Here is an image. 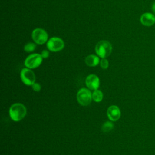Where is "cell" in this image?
<instances>
[{
  "mask_svg": "<svg viewBox=\"0 0 155 155\" xmlns=\"http://www.w3.org/2000/svg\"><path fill=\"white\" fill-rule=\"evenodd\" d=\"M41 54L42 58L46 59V58H47L49 56V52H48V51H47L46 50H44L42 51Z\"/></svg>",
  "mask_w": 155,
  "mask_h": 155,
  "instance_id": "e0dca14e",
  "label": "cell"
},
{
  "mask_svg": "<svg viewBox=\"0 0 155 155\" xmlns=\"http://www.w3.org/2000/svg\"><path fill=\"white\" fill-rule=\"evenodd\" d=\"M42 57L41 54L33 53L28 56L24 61V65L27 68L33 69L38 67L42 62Z\"/></svg>",
  "mask_w": 155,
  "mask_h": 155,
  "instance_id": "5b68a950",
  "label": "cell"
},
{
  "mask_svg": "<svg viewBox=\"0 0 155 155\" xmlns=\"http://www.w3.org/2000/svg\"><path fill=\"white\" fill-rule=\"evenodd\" d=\"M85 62L89 67H95L99 64L100 60L97 55L90 54L85 58Z\"/></svg>",
  "mask_w": 155,
  "mask_h": 155,
  "instance_id": "8fae6325",
  "label": "cell"
},
{
  "mask_svg": "<svg viewBox=\"0 0 155 155\" xmlns=\"http://www.w3.org/2000/svg\"><path fill=\"white\" fill-rule=\"evenodd\" d=\"M114 128L113 124L110 121L105 122L102 125V131L104 133H107L112 130Z\"/></svg>",
  "mask_w": 155,
  "mask_h": 155,
  "instance_id": "4fadbf2b",
  "label": "cell"
},
{
  "mask_svg": "<svg viewBox=\"0 0 155 155\" xmlns=\"http://www.w3.org/2000/svg\"><path fill=\"white\" fill-rule=\"evenodd\" d=\"M151 8H152V10H153V13L155 14V2H153V4H152Z\"/></svg>",
  "mask_w": 155,
  "mask_h": 155,
  "instance_id": "ac0fdd59",
  "label": "cell"
},
{
  "mask_svg": "<svg viewBox=\"0 0 155 155\" xmlns=\"http://www.w3.org/2000/svg\"><path fill=\"white\" fill-rule=\"evenodd\" d=\"M27 114V108L21 103H15L11 105L9 109V115L15 122L21 120Z\"/></svg>",
  "mask_w": 155,
  "mask_h": 155,
  "instance_id": "6da1fadb",
  "label": "cell"
},
{
  "mask_svg": "<svg viewBox=\"0 0 155 155\" xmlns=\"http://www.w3.org/2000/svg\"><path fill=\"white\" fill-rule=\"evenodd\" d=\"M65 46L64 41L58 37H52L47 42V47L48 50L57 52L62 50Z\"/></svg>",
  "mask_w": 155,
  "mask_h": 155,
  "instance_id": "8992f818",
  "label": "cell"
},
{
  "mask_svg": "<svg viewBox=\"0 0 155 155\" xmlns=\"http://www.w3.org/2000/svg\"><path fill=\"white\" fill-rule=\"evenodd\" d=\"M103 93L99 90H95L92 93V99L96 102H101L103 99Z\"/></svg>",
  "mask_w": 155,
  "mask_h": 155,
  "instance_id": "7c38bea8",
  "label": "cell"
},
{
  "mask_svg": "<svg viewBox=\"0 0 155 155\" xmlns=\"http://www.w3.org/2000/svg\"><path fill=\"white\" fill-rule=\"evenodd\" d=\"M31 87H32L33 90L34 91H37V92L40 91L41 90V85H40L39 83L35 82V83H34V84L31 85Z\"/></svg>",
  "mask_w": 155,
  "mask_h": 155,
  "instance_id": "2e32d148",
  "label": "cell"
},
{
  "mask_svg": "<svg viewBox=\"0 0 155 155\" xmlns=\"http://www.w3.org/2000/svg\"><path fill=\"white\" fill-rule=\"evenodd\" d=\"M112 51V45L107 41L102 40L98 42L95 46L96 54L101 58H106L110 55Z\"/></svg>",
  "mask_w": 155,
  "mask_h": 155,
  "instance_id": "7a4b0ae2",
  "label": "cell"
},
{
  "mask_svg": "<svg viewBox=\"0 0 155 155\" xmlns=\"http://www.w3.org/2000/svg\"><path fill=\"white\" fill-rule=\"evenodd\" d=\"M107 114L111 121H116L119 120L121 116L119 108L114 105L110 106L107 111Z\"/></svg>",
  "mask_w": 155,
  "mask_h": 155,
  "instance_id": "9c48e42d",
  "label": "cell"
},
{
  "mask_svg": "<svg viewBox=\"0 0 155 155\" xmlns=\"http://www.w3.org/2000/svg\"><path fill=\"white\" fill-rule=\"evenodd\" d=\"M31 38L35 44L42 45L48 41V35L47 31L43 28H36L33 30Z\"/></svg>",
  "mask_w": 155,
  "mask_h": 155,
  "instance_id": "277c9868",
  "label": "cell"
},
{
  "mask_svg": "<svg viewBox=\"0 0 155 155\" xmlns=\"http://www.w3.org/2000/svg\"><path fill=\"white\" fill-rule=\"evenodd\" d=\"M85 84L87 88L90 90H97L100 85L99 78L96 74H91L86 78Z\"/></svg>",
  "mask_w": 155,
  "mask_h": 155,
  "instance_id": "ba28073f",
  "label": "cell"
},
{
  "mask_svg": "<svg viewBox=\"0 0 155 155\" xmlns=\"http://www.w3.org/2000/svg\"><path fill=\"white\" fill-rule=\"evenodd\" d=\"M36 44L33 42H28L24 45V49L26 52H31L36 49Z\"/></svg>",
  "mask_w": 155,
  "mask_h": 155,
  "instance_id": "5bb4252c",
  "label": "cell"
},
{
  "mask_svg": "<svg viewBox=\"0 0 155 155\" xmlns=\"http://www.w3.org/2000/svg\"><path fill=\"white\" fill-rule=\"evenodd\" d=\"M76 99L81 105L87 106L91 103L93 99L92 93L90 90L87 88H81L77 93Z\"/></svg>",
  "mask_w": 155,
  "mask_h": 155,
  "instance_id": "3957f363",
  "label": "cell"
},
{
  "mask_svg": "<svg viewBox=\"0 0 155 155\" xmlns=\"http://www.w3.org/2000/svg\"><path fill=\"white\" fill-rule=\"evenodd\" d=\"M21 79L26 85H32L35 83L36 77L34 72L28 68H24L21 71Z\"/></svg>",
  "mask_w": 155,
  "mask_h": 155,
  "instance_id": "52a82bcc",
  "label": "cell"
},
{
  "mask_svg": "<svg viewBox=\"0 0 155 155\" xmlns=\"http://www.w3.org/2000/svg\"><path fill=\"white\" fill-rule=\"evenodd\" d=\"M99 64H100L101 67L103 69H107L109 65L108 61L106 58H102L101 60L100 61Z\"/></svg>",
  "mask_w": 155,
  "mask_h": 155,
  "instance_id": "9a60e30c",
  "label": "cell"
},
{
  "mask_svg": "<svg viewBox=\"0 0 155 155\" xmlns=\"http://www.w3.org/2000/svg\"><path fill=\"white\" fill-rule=\"evenodd\" d=\"M140 21L142 25L151 26L155 23V16L150 13H145L142 15Z\"/></svg>",
  "mask_w": 155,
  "mask_h": 155,
  "instance_id": "30bf717a",
  "label": "cell"
}]
</instances>
